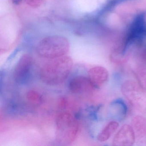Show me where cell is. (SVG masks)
<instances>
[{"instance_id":"30bf717a","label":"cell","mask_w":146,"mask_h":146,"mask_svg":"<svg viewBox=\"0 0 146 146\" xmlns=\"http://www.w3.org/2000/svg\"><path fill=\"white\" fill-rule=\"evenodd\" d=\"M111 115L119 120L125 118L127 113V107L121 99H117L113 102L110 105Z\"/></svg>"},{"instance_id":"277c9868","label":"cell","mask_w":146,"mask_h":146,"mask_svg":"<svg viewBox=\"0 0 146 146\" xmlns=\"http://www.w3.org/2000/svg\"><path fill=\"white\" fill-rule=\"evenodd\" d=\"M121 92L133 107L146 113V94L138 83L131 80L125 81L121 86Z\"/></svg>"},{"instance_id":"7c38bea8","label":"cell","mask_w":146,"mask_h":146,"mask_svg":"<svg viewBox=\"0 0 146 146\" xmlns=\"http://www.w3.org/2000/svg\"><path fill=\"white\" fill-rule=\"evenodd\" d=\"M138 84L144 90H146V69H139L135 72Z\"/></svg>"},{"instance_id":"8992f818","label":"cell","mask_w":146,"mask_h":146,"mask_svg":"<svg viewBox=\"0 0 146 146\" xmlns=\"http://www.w3.org/2000/svg\"><path fill=\"white\" fill-rule=\"evenodd\" d=\"M135 135L132 126L128 124L123 125L113 137V146H129L135 141Z\"/></svg>"},{"instance_id":"4fadbf2b","label":"cell","mask_w":146,"mask_h":146,"mask_svg":"<svg viewBox=\"0 0 146 146\" xmlns=\"http://www.w3.org/2000/svg\"><path fill=\"white\" fill-rule=\"evenodd\" d=\"M26 98L29 101L33 103H38L40 102L41 96L40 94L35 90H30L27 93Z\"/></svg>"},{"instance_id":"9c48e42d","label":"cell","mask_w":146,"mask_h":146,"mask_svg":"<svg viewBox=\"0 0 146 146\" xmlns=\"http://www.w3.org/2000/svg\"><path fill=\"white\" fill-rule=\"evenodd\" d=\"M131 125L137 142L146 143V118L139 115L135 116L132 119Z\"/></svg>"},{"instance_id":"7a4b0ae2","label":"cell","mask_w":146,"mask_h":146,"mask_svg":"<svg viewBox=\"0 0 146 146\" xmlns=\"http://www.w3.org/2000/svg\"><path fill=\"white\" fill-rule=\"evenodd\" d=\"M78 131V123L70 113H59L56 120V140L62 145H69L76 138Z\"/></svg>"},{"instance_id":"ba28073f","label":"cell","mask_w":146,"mask_h":146,"mask_svg":"<svg viewBox=\"0 0 146 146\" xmlns=\"http://www.w3.org/2000/svg\"><path fill=\"white\" fill-rule=\"evenodd\" d=\"M109 73L105 67L96 66L90 69L88 78L95 88H99L108 80Z\"/></svg>"},{"instance_id":"8fae6325","label":"cell","mask_w":146,"mask_h":146,"mask_svg":"<svg viewBox=\"0 0 146 146\" xmlns=\"http://www.w3.org/2000/svg\"><path fill=\"white\" fill-rule=\"evenodd\" d=\"M119 124L115 121L109 122L99 133L97 140L101 142H104L108 140L119 127Z\"/></svg>"},{"instance_id":"9a60e30c","label":"cell","mask_w":146,"mask_h":146,"mask_svg":"<svg viewBox=\"0 0 146 146\" xmlns=\"http://www.w3.org/2000/svg\"><path fill=\"white\" fill-rule=\"evenodd\" d=\"M11 1L14 5H18L22 3L23 0H11Z\"/></svg>"},{"instance_id":"5b68a950","label":"cell","mask_w":146,"mask_h":146,"mask_svg":"<svg viewBox=\"0 0 146 146\" xmlns=\"http://www.w3.org/2000/svg\"><path fill=\"white\" fill-rule=\"evenodd\" d=\"M33 58L28 54L23 55L14 68L13 77L17 83L24 84L29 80L32 74Z\"/></svg>"},{"instance_id":"52a82bcc","label":"cell","mask_w":146,"mask_h":146,"mask_svg":"<svg viewBox=\"0 0 146 146\" xmlns=\"http://www.w3.org/2000/svg\"><path fill=\"white\" fill-rule=\"evenodd\" d=\"M94 88L88 78L82 76L73 78L69 84V90L71 93L76 94L88 93Z\"/></svg>"},{"instance_id":"6da1fadb","label":"cell","mask_w":146,"mask_h":146,"mask_svg":"<svg viewBox=\"0 0 146 146\" xmlns=\"http://www.w3.org/2000/svg\"><path fill=\"white\" fill-rule=\"evenodd\" d=\"M73 66V61L66 55L51 59L41 68L40 77L44 83L57 85L64 82L69 76Z\"/></svg>"},{"instance_id":"3957f363","label":"cell","mask_w":146,"mask_h":146,"mask_svg":"<svg viewBox=\"0 0 146 146\" xmlns=\"http://www.w3.org/2000/svg\"><path fill=\"white\" fill-rule=\"evenodd\" d=\"M70 48L69 41L61 36H47L42 40L36 48L37 53L45 58H55L65 55Z\"/></svg>"},{"instance_id":"5bb4252c","label":"cell","mask_w":146,"mask_h":146,"mask_svg":"<svg viewBox=\"0 0 146 146\" xmlns=\"http://www.w3.org/2000/svg\"><path fill=\"white\" fill-rule=\"evenodd\" d=\"M44 0H25L27 5L31 7L36 8L39 7L44 2Z\"/></svg>"}]
</instances>
